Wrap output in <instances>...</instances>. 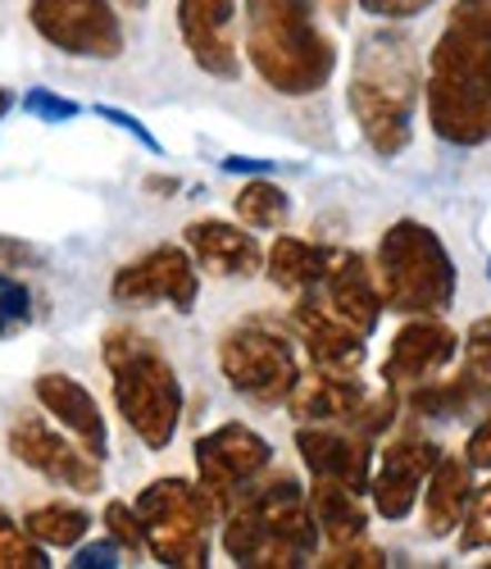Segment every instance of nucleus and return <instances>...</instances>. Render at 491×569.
Masks as SVG:
<instances>
[{
  "mask_svg": "<svg viewBox=\"0 0 491 569\" xmlns=\"http://www.w3.org/2000/svg\"><path fill=\"white\" fill-rule=\"evenodd\" d=\"M423 101L447 147L473 151L491 141V0L451 6L428 51Z\"/></svg>",
  "mask_w": 491,
  "mask_h": 569,
  "instance_id": "f257e3e1",
  "label": "nucleus"
},
{
  "mask_svg": "<svg viewBox=\"0 0 491 569\" xmlns=\"http://www.w3.org/2000/svg\"><path fill=\"white\" fill-rule=\"evenodd\" d=\"M419 97H423V69L410 32H401L397 23L364 32L355 46L347 101L369 151H378L382 160H397L410 147Z\"/></svg>",
  "mask_w": 491,
  "mask_h": 569,
  "instance_id": "f03ea898",
  "label": "nucleus"
},
{
  "mask_svg": "<svg viewBox=\"0 0 491 569\" xmlns=\"http://www.w3.org/2000/svg\"><path fill=\"white\" fill-rule=\"evenodd\" d=\"M246 60L278 97H314L332 82L337 46L319 28V0H246Z\"/></svg>",
  "mask_w": 491,
  "mask_h": 569,
  "instance_id": "7ed1b4c3",
  "label": "nucleus"
},
{
  "mask_svg": "<svg viewBox=\"0 0 491 569\" xmlns=\"http://www.w3.org/2000/svg\"><path fill=\"white\" fill-rule=\"evenodd\" d=\"M101 356L110 369V388L123 423L151 451L173 447L182 423V378L173 360L160 351V342L137 333V328H110Z\"/></svg>",
  "mask_w": 491,
  "mask_h": 569,
  "instance_id": "20e7f679",
  "label": "nucleus"
},
{
  "mask_svg": "<svg viewBox=\"0 0 491 569\" xmlns=\"http://www.w3.org/2000/svg\"><path fill=\"white\" fill-rule=\"evenodd\" d=\"M373 273H378L382 306L405 319L447 315L460 288V273H455L447 242L419 219H397L378 237Z\"/></svg>",
  "mask_w": 491,
  "mask_h": 569,
  "instance_id": "39448f33",
  "label": "nucleus"
},
{
  "mask_svg": "<svg viewBox=\"0 0 491 569\" xmlns=\"http://www.w3.org/2000/svg\"><path fill=\"white\" fill-rule=\"evenodd\" d=\"M132 510H137L146 551L160 565H169V569H206L210 565V525L219 510L201 483L156 479L151 488L137 492Z\"/></svg>",
  "mask_w": 491,
  "mask_h": 569,
  "instance_id": "423d86ee",
  "label": "nucleus"
},
{
  "mask_svg": "<svg viewBox=\"0 0 491 569\" xmlns=\"http://www.w3.org/2000/svg\"><path fill=\"white\" fill-rule=\"evenodd\" d=\"M219 369L228 378V388L255 406H282L301 378L291 342L282 333H269L260 323L228 328L219 338Z\"/></svg>",
  "mask_w": 491,
  "mask_h": 569,
  "instance_id": "0eeeda50",
  "label": "nucleus"
},
{
  "mask_svg": "<svg viewBox=\"0 0 491 569\" xmlns=\"http://www.w3.org/2000/svg\"><path fill=\"white\" fill-rule=\"evenodd\" d=\"M28 19L41 41L73 60H119L128 46L114 0H28Z\"/></svg>",
  "mask_w": 491,
  "mask_h": 569,
  "instance_id": "6e6552de",
  "label": "nucleus"
},
{
  "mask_svg": "<svg viewBox=\"0 0 491 569\" xmlns=\"http://www.w3.org/2000/svg\"><path fill=\"white\" fill-rule=\"evenodd\" d=\"M273 465V447L246 429V423H219L214 433L196 438V473H201V488L214 501L219 515H228L260 473H269Z\"/></svg>",
  "mask_w": 491,
  "mask_h": 569,
  "instance_id": "1a4fd4ad",
  "label": "nucleus"
},
{
  "mask_svg": "<svg viewBox=\"0 0 491 569\" xmlns=\"http://www.w3.org/2000/svg\"><path fill=\"white\" fill-rule=\"evenodd\" d=\"M110 297L119 306H132V310L173 306V310L187 315L196 306V297H201V269H196L187 247L164 242V247H151L137 260L119 264L114 282H110Z\"/></svg>",
  "mask_w": 491,
  "mask_h": 569,
  "instance_id": "9d476101",
  "label": "nucleus"
},
{
  "mask_svg": "<svg viewBox=\"0 0 491 569\" xmlns=\"http://www.w3.org/2000/svg\"><path fill=\"white\" fill-rule=\"evenodd\" d=\"M10 451H14L19 465L37 469L41 479H51L60 488H73L82 497L106 488L101 456H91L82 442H69L64 433H56L41 415H19L10 423Z\"/></svg>",
  "mask_w": 491,
  "mask_h": 569,
  "instance_id": "9b49d317",
  "label": "nucleus"
},
{
  "mask_svg": "<svg viewBox=\"0 0 491 569\" xmlns=\"http://www.w3.org/2000/svg\"><path fill=\"white\" fill-rule=\"evenodd\" d=\"M437 460H441V447L428 442V438H414V433L391 438L382 447V456H378L373 479H369L373 510L382 519H405L423 501V483H428V473L437 469Z\"/></svg>",
  "mask_w": 491,
  "mask_h": 569,
  "instance_id": "f8f14e48",
  "label": "nucleus"
},
{
  "mask_svg": "<svg viewBox=\"0 0 491 569\" xmlns=\"http://www.w3.org/2000/svg\"><path fill=\"white\" fill-rule=\"evenodd\" d=\"M178 32L196 69L237 82L241 51H237V0H178Z\"/></svg>",
  "mask_w": 491,
  "mask_h": 569,
  "instance_id": "ddd939ff",
  "label": "nucleus"
},
{
  "mask_svg": "<svg viewBox=\"0 0 491 569\" xmlns=\"http://www.w3.org/2000/svg\"><path fill=\"white\" fill-rule=\"evenodd\" d=\"M460 356V338L451 333L437 315H414L397 338H391V351L382 360V383L387 388H419L428 378H437L451 360Z\"/></svg>",
  "mask_w": 491,
  "mask_h": 569,
  "instance_id": "4468645a",
  "label": "nucleus"
},
{
  "mask_svg": "<svg viewBox=\"0 0 491 569\" xmlns=\"http://www.w3.org/2000/svg\"><path fill=\"white\" fill-rule=\"evenodd\" d=\"M297 451L314 479H337L355 492H369L373 479V438L364 433H341L332 423H301Z\"/></svg>",
  "mask_w": 491,
  "mask_h": 569,
  "instance_id": "2eb2a0df",
  "label": "nucleus"
},
{
  "mask_svg": "<svg viewBox=\"0 0 491 569\" xmlns=\"http://www.w3.org/2000/svg\"><path fill=\"white\" fill-rule=\"evenodd\" d=\"M291 328H297V338L305 342L310 360L319 369H337V373H360L364 365V333L347 319H337L319 292H301L297 306H291Z\"/></svg>",
  "mask_w": 491,
  "mask_h": 569,
  "instance_id": "dca6fc26",
  "label": "nucleus"
},
{
  "mask_svg": "<svg viewBox=\"0 0 491 569\" xmlns=\"http://www.w3.org/2000/svg\"><path fill=\"white\" fill-rule=\"evenodd\" d=\"M314 292L323 297V306L337 319H347L364 338L373 333L382 310H387L382 292H378V273L360 251H332V264H328V273H323V282Z\"/></svg>",
  "mask_w": 491,
  "mask_h": 569,
  "instance_id": "f3484780",
  "label": "nucleus"
},
{
  "mask_svg": "<svg viewBox=\"0 0 491 569\" xmlns=\"http://www.w3.org/2000/svg\"><path fill=\"white\" fill-rule=\"evenodd\" d=\"M182 242H187L196 269H206L210 278H251L264 269V251L255 242V232H246V223L191 219Z\"/></svg>",
  "mask_w": 491,
  "mask_h": 569,
  "instance_id": "a211bd4d",
  "label": "nucleus"
},
{
  "mask_svg": "<svg viewBox=\"0 0 491 569\" xmlns=\"http://www.w3.org/2000/svg\"><path fill=\"white\" fill-rule=\"evenodd\" d=\"M369 388L360 373H337V369H310L297 378V388L287 392V410L297 423H347L364 406Z\"/></svg>",
  "mask_w": 491,
  "mask_h": 569,
  "instance_id": "6ab92c4d",
  "label": "nucleus"
},
{
  "mask_svg": "<svg viewBox=\"0 0 491 569\" xmlns=\"http://www.w3.org/2000/svg\"><path fill=\"white\" fill-rule=\"evenodd\" d=\"M37 401L46 415H56V423H64V429L91 451V456H101L110 451V429H106V415L101 406H96V397L78 383V378L69 373H41L37 383H32Z\"/></svg>",
  "mask_w": 491,
  "mask_h": 569,
  "instance_id": "aec40b11",
  "label": "nucleus"
},
{
  "mask_svg": "<svg viewBox=\"0 0 491 569\" xmlns=\"http://www.w3.org/2000/svg\"><path fill=\"white\" fill-rule=\"evenodd\" d=\"M473 501V465L469 456L441 451L437 469L423 483V533L428 538H451L464 525V510Z\"/></svg>",
  "mask_w": 491,
  "mask_h": 569,
  "instance_id": "412c9836",
  "label": "nucleus"
},
{
  "mask_svg": "<svg viewBox=\"0 0 491 569\" xmlns=\"http://www.w3.org/2000/svg\"><path fill=\"white\" fill-rule=\"evenodd\" d=\"M332 264V251L310 242V237H297V232H282L278 242L269 247L264 256V269H269V282L291 297H301V292H314L323 273Z\"/></svg>",
  "mask_w": 491,
  "mask_h": 569,
  "instance_id": "4be33fe9",
  "label": "nucleus"
},
{
  "mask_svg": "<svg viewBox=\"0 0 491 569\" xmlns=\"http://www.w3.org/2000/svg\"><path fill=\"white\" fill-rule=\"evenodd\" d=\"M364 492L337 483V479H314L310 483V510L319 519V533L328 547H347L369 533V510L360 501Z\"/></svg>",
  "mask_w": 491,
  "mask_h": 569,
  "instance_id": "5701e85b",
  "label": "nucleus"
},
{
  "mask_svg": "<svg viewBox=\"0 0 491 569\" xmlns=\"http://www.w3.org/2000/svg\"><path fill=\"white\" fill-rule=\"evenodd\" d=\"M491 397V388H482L478 378H469L464 369L455 373V378H428V383H419V388H410V410L414 415H423V419H455V415H464V410H473L478 401H487Z\"/></svg>",
  "mask_w": 491,
  "mask_h": 569,
  "instance_id": "b1692460",
  "label": "nucleus"
},
{
  "mask_svg": "<svg viewBox=\"0 0 491 569\" xmlns=\"http://www.w3.org/2000/svg\"><path fill=\"white\" fill-rule=\"evenodd\" d=\"M23 529L41 542V547H78L91 529V515L82 506H64V501H51V506H37L23 515Z\"/></svg>",
  "mask_w": 491,
  "mask_h": 569,
  "instance_id": "393cba45",
  "label": "nucleus"
},
{
  "mask_svg": "<svg viewBox=\"0 0 491 569\" xmlns=\"http://www.w3.org/2000/svg\"><path fill=\"white\" fill-rule=\"evenodd\" d=\"M232 210H237V219H241L246 228H282L291 201H287V192H282L278 182L251 178V182H246L241 192L232 197Z\"/></svg>",
  "mask_w": 491,
  "mask_h": 569,
  "instance_id": "a878e982",
  "label": "nucleus"
},
{
  "mask_svg": "<svg viewBox=\"0 0 491 569\" xmlns=\"http://www.w3.org/2000/svg\"><path fill=\"white\" fill-rule=\"evenodd\" d=\"M46 547L19 525L10 510H0V569H46Z\"/></svg>",
  "mask_w": 491,
  "mask_h": 569,
  "instance_id": "bb28decb",
  "label": "nucleus"
},
{
  "mask_svg": "<svg viewBox=\"0 0 491 569\" xmlns=\"http://www.w3.org/2000/svg\"><path fill=\"white\" fill-rule=\"evenodd\" d=\"M460 551H487L491 547V479L482 488H473V501L464 510V525L455 529Z\"/></svg>",
  "mask_w": 491,
  "mask_h": 569,
  "instance_id": "cd10ccee",
  "label": "nucleus"
},
{
  "mask_svg": "<svg viewBox=\"0 0 491 569\" xmlns=\"http://www.w3.org/2000/svg\"><path fill=\"white\" fill-rule=\"evenodd\" d=\"M464 373L478 378L482 388H491V315L469 323V333H464Z\"/></svg>",
  "mask_w": 491,
  "mask_h": 569,
  "instance_id": "c85d7f7f",
  "label": "nucleus"
},
{
  "mask_svg": "<svg viewBox=\"0 0 491 569\" xmlns=\"http://www.w3.org/2000/svg\"><path fill=\"white\" fill-rule=\"evenodd\" d=\"M314 560H319L323 569H382V565H387V551L360 538V542H347V547H328V551H319Z\"/></svg>",
  "mask_w": 491,
  "mask_h": 569,
  "instance_id": "c756f323",
  "label": "nucleus"
},
{
  "mask_svg": "<svg viewBox=\"0 0 491 569\" xmlns=\"http://www.w3.org/2000/svg\"><path fill=\"white\" fill-rule=\"evenodd\" d=\"M23 110H28L32 119H41V123H64V119H78V114H82V106H78V101L56 97L51 87H32L28 97H23Z\"/></svg>",
  "mask_w": 491,
  "mask_h": 569,
  "instance_id": "7c9ffc66",
  "label": "nucleus"
},
{
  "mask_svg": "<svg viewBox=\"0 0 491 569\" xmlns=\"http://www.w3.org/2000/svg\"><path fill=\"white\" fill-rule=\"evenodd\" d=\"M106 529H110V538L123 547V551H141L146 542H141V525H137V510L128 506V501H110L106 506Z\"/></svg>",
  "mask_w": 491,
  "mask_h": 569,
  "instance_id": "2f4dec72",
  "label": "nucleus"
},
{
  "mask_svg": "<svg viewBox=\"0 0 491 569\" xmlns=\"http://www.w3.org/2000/svg\"><path fill=\"white\" fill-rule=\"evenodd\" d=\"M0 315H6L10 328H23L32 319V297H28L23 282L10 278V273H0Z\"/></svg>",
  "mask_w": 491,
  "mask_h": 569,
  "instance_id": "473e14b6",
  "label": "nucleus"
},
{
  "mask_svg": "<svg viewBox=\"0 0 491 569\" xmlns=\"http://www.w3.org/2000/svg\"><path fill=\"white\" fill-rule=\"evenodd\" d=\"M360 10L382 19V23H410L432 10V0H360Z\"/></svg>",
  "mask_w": 491,
  "mask_h": 569,
  "instance_id": "72a5a7b5",
  "label": "nucleus"
},
{
  "mask_svg": "<svg viewBox=\"0 0 491 569\" xmlns=\"http://www.w3.org/2000/svg\"><path fill=\"white\" fill-rule=\"evenodd\" d=\"M464 456H469V465H473V469H491V406H487V415L478 419V429L469 433Z\"/></svg>",
  "mask_w": 491,
  "mask_h": 569,
  "instance_id": "f704fd0d",
  "label": "nucleus"
},
{
  "mask_svg": "<svg viewBox=\"0 0 491 569\" xmlns=\"http://www.w3.org/2000/svg\"><path fill=\"white\" fill-rule=\"evenodd\" d=\"M119 542L110 538V542H91V547H78V556L69 560V565H78V569H114L119 565Z\"/></svg>",
  "mask_w": 491,
  "mask_h": 569,
  "instance_id": "c9c22d12",
  "label": "nucleus"
},
{
  "mask_svg": "<svg viewBox=\"0 0 491 569\" xmlns=\"http://www.w3.org/2000/svg\"><path fill=\"white\" fill-rule=\"evenodd\" d=\"M101 119H110V123H119L128 137H137L146 151H160V141L151 137V128H146L141 119H132V114H123V110H114V106H101Z\"/></svg>",
  "mask_w": 491,
  "mask_h": 569,
  "instance_id": "e433bc0d",
  "label": "nucleus"
},
{
  "mask_svg": "<svg viewBox=\"0 0 491 569\" xmlns=\"http://www.w3.org/2000/svg\"><path fill=\"white\" fill-rule=\"evenodd\" d=\"M351 6H355V0H319V10H328L332 19H347V14H351Z\"/></svg>",
  "mask_w": 491,
  "mask_h": 569,
  "instance_id": "4c0bfd02",
  "label": "nucleus"
},
{
  "mask_svg": "<svg viewBox=\"0 0 491 569\" xmlns=\"http://www.w3.org/2000/svg\"><path fill=\"white\" fill-rule=\"evenodd\" d=\"M10 110H14V91H10V87H0V119H6Z\"/></svg>",
  "mask_w": 491,
  "mask_h": 569,
  "instance_id": "58836bf2",
  "label": "nucleus"
},
{
  "mask_svg": "<svg viewBox=\"0 0 491 569\" xmlns=\"http://www.w3.org/2000/svg\"><path fill=\"white\" fill-rule=\"evenodd\" d=\"M146 187H151V192H178V182H169V178H151Z\"/></svg>",
  "mask_w": 491,
  "mask_h": 569,
  "instance_id": "ea45409f",
  "label": "nucleus"
},
{
  "mask_svg": "<svg viewBox=\"0 0 491 569\" xmlns=\"http://www.w3.org/2000/svg\"><path fill=\"white\" fill-rule=\"evenodd\" d=\"M123 10H146V0H119Z\"/></svg>",
  "mask_w": 491,
  "mask_h": 569,
  "instance_id": "a19ab883",
  "label": "nucleus"
},
{
  "mask_svg": "<svg viewBox=\"0 0 491 569\" xmlns=\"http://www.w3.org/2000/svg\"><path fill=\"white\" fill-rule=\"evenodd\" d=\"M487 278H491V260H487Z\"/></svg>",
  "mask_w": 491,
  "mask_h": 569,
  "instance_id": "79ce46f5",
  "label": "nucleus"
},
{
  "mask_svg": "<svg viewBox=\"0 0 491 569\" xmlns=\"http://www.w3.org/2000/svg\"><path fill=\"white\" fill-rule=\"evenodd\" d=\"M487 565H491V560H487Z\"/></svg>",
  "mask_w": 491,
  "mask_h": 569,
  "instance_id": "37998d69",
  "label": "nucleus"
}]
</instances>
